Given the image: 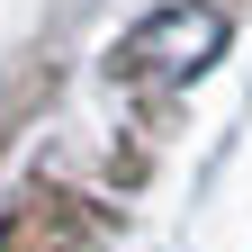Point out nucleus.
<instances>
[{"instance_id": "obj_1", "label": "nucleus", "mask_w": 252, "mask_h": 252, "mask_svg": "<svg viewBox=\"0 0 252 252\" xmlns=\"http://www.w3.org/2000/svg\"><path fill=\"white\" fill-rule=\"evenodd\" d=\"M216 54H225V9L171 0V9H153L135 36L117 45V72H135V81H180V72H207Z\"/></svg>"}]
</instances>
